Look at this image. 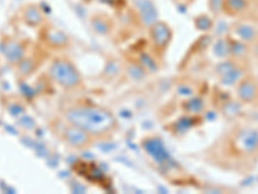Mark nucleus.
Listing matches in <instances>:
<instances>
[{
	"mask_svg": "<svg viewBox=\"0 0 258 194\" xmlns=\"http://www.w3.org/2000/svg\"><path fill=\"white\" fill-rule=\"evenodd\" d=\"M236 35L239 37L241 41L248 43V41H253L257 38V29L253 25L249 24H240L236 26Z\"/></svg>",
	"mask_w": 258,
	"mask_h": 194,
	"instance_id": "obj_8",
	"label": "nucleus"
},
{
	"mask_svg": "<svg viewBox=\"0 0 258 194\" xmlns=\"http://www.w3.org/2000/svg\"><path fill=\"white\" fill-rule=\"evenodd\" d=\"M4 56L12 64H17L24 60L25 48L17 40H8L4 45Z\"/></svg>",
	"mask_w": 258,
	"mask_h": 194,
	"instance_id": "obj_5",
	"label": "nucleus"
},
{
	"mask_svg": "<svg viewBox=\"0 0 258 194\" xmlns=\"http://www.w3.org/2000/svg\"><path fill=\"white\" fill-rule=\"evenodd\" d=\"M24 20L31 26H35V25H39L43 21V14H41L39 8L35 7V5H30L25 9Z\"/></svg>",
	"mask_w": 258,
	"mask_h": 194,
	"instance_id": "obj_10",
	"label": "nucleus"
},
{
	"mask_svg": "<svg viewBox=\"0 0 258 194\" xmlns=\"http://www.w3.org/2000/svg\"><path fill=\"white\" fill-rule=\"evenodd\" d=\"M92 25L93 28H95V30L97 31V33H99V34H106V33L110 30L109 24H107L105 20H102V18L99 17L95 18V20L92 21Z\"/></svg>",
	"mask_w": 258,
	"mask_h": 194,
	"instance_id": "obj_11",
	"label": "nucleus"
},
{
	"mask_svg": "<svg viewBox=\"0 0 258 194\" xmlns=\"http://www.w3.org/2000/svg\"><path fill=\"white\" fill-rule=\"evenodd\" d=\"M256 100H258V95H257V99H256Z\"/></svg>",
	"mask_w": 258,
	"mask_h": 194,
	"instance_id": "obj_12",
	"label": "nucleus"
},
{
	"mask_svg": "<svg viewBox=\"0 0 258 194\" xmlns=\"http://www.w3.org/2000/svg\"><path fill=\"white\" fill-rule=\"evenodd\" d=\"M64 136H66V140H67L68 143L71 144V145H74V147H84L85 144L89 141L88 132L84 131V129L79 128V127L75 126V124H72L71 127H68V128L66 129Z\"/></svg>",
	"mask_w": 258,
	"mask_h": 194,
	"instance_id": "obj_6",
	"label": "nucleus"
},
{
	"mask_svg": "<svg viewBox=\"0 0 258 194\" xmlns=\"http://www.w3.org/2000/svg\"><path fill=\"white\" fill-rule=\"evenodd\" d=\"M138 10L139 16L146 25L151 26L157 22L158 20V10L154 7L153 3H150L149 0H139L138 1Z\"/></svg>",
	"mask_w": 258,
	"mask_h": 194,
	"instance_id": "obj_7",
	"label": "nucleus"
},
{
	"mask_svg": "<svg viewBox=\"0 0 258 194\" xmlns=\"http://www.w3.org/2000/svg\"><path fill=\"white\" fill-rule=\"evenodd\" d=\"M67 118L87 132H106L115 126V118L109 112L93 106H78L68 110Z\"/></svg>",
	"mask_w": 258,
	"mask_h": 194,
	"instance_id": "obj_1",
	"label": "nucleus"
},
{
	"mask_svg": "<svg viewBox=\"0 0 258 194\" xmlns=\"http://www.w3.org/2000/svg\"><path fill=\"white\" fill-rule=\"evenodd\" d=\"M258 95V85L252 78L243 79L238 85V97L243 102L255 101Z\"/></svg>",
	"mask_w": 258,
	"mask_h": 194,
	"instance_id": "obj_3",
	"label": "nucleus"
},
{
	"mask_svg": "<svg viewBox=\"0 0 258 194\" xmlns=\"http://www.w3.org/2000/svg\"><path fill=\"white\" fill-rule=\"evenodd\" d=\"M51 73L56 82L64 88H72L80 82L76 69L70 62L64 61V60H57L52 65Z\"/></svg>",
	"mask_w": 258,
	"mask_h": 194,
	"instance_id": "obj_2",
	"label": "nucleus"
},
{
	"mask_svg": "<svg viewBox=\"0 0 258 194\" xmlns=\"http://www.w3.org/2000/svg\"><path fill=\"white\" fill-rule=\"evenodd\" d=\"M150 35H151V39L158 47H165L169 43L172 34H170L168 25L163 24V22H155L154 25H151Z\"/></svg>",
	"mask_w": 258,
	"mask_h": 194,
	"instance_id": "obj_4",
	"label": "nucleus"
},
{
	"mask_svg": "<svg viewBox=\"0 0 258 194\" xmlns=\"http://www.w3.org/2000/svg\"><path fill=\"white\" fill-rule=\"evenodd\" d=\"M248 7V0H224V8L228 14H240Z\"/></svg>",
	"mask_w": 258,
	"mask_h": 194,
	"instance_id": "obj_9",
	"label": "nucleus"
}]
</instances>
